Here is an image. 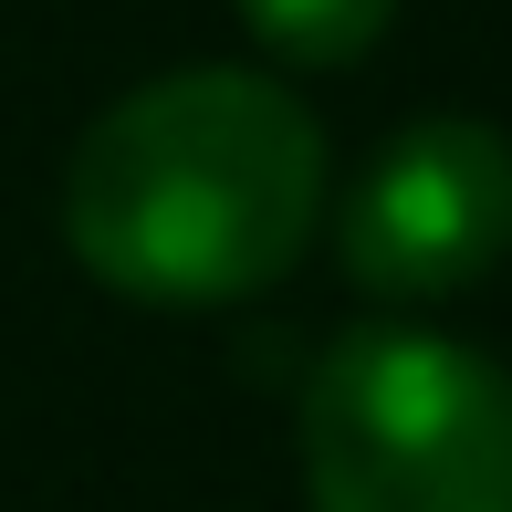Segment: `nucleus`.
<instances>
[{"label": "nucleus", "instance_id": "nucleus-3", "mask_svg": "<svg viewBox=\"0 0 512 512\" xmlns=\"http://www.w3.org/2000/svg\"><path fill=\"white\" fill-rule=\"evenodd\" d=\"M345 272L387 304L471 293L512 251V136L481 115H418L366 157L356 199L335 220Z\"/></svg>", "mask_w": 512, "mask_h": 512}, {"label": "nucleus", "instance_id": "nucleus-4", "mask_svg": "<svg viewBox=\"0 0 512 512\" xmlns=\"http://www.w3.org/2000/svg\"><path fill=\"white\" fill-rule=\"evenodd\" d=\"M398 0H241V21L272 42L283 63H356L387 32Z\"/></svg>", "mask_w": 512, "mask_h": 512}, {"label": "nucleus", "instance_id": "nucleus-2", "mask_svg": "<svg viewBox=\"0 0 512 512\" xmlns=\"http://www.w3.org/2000/svg\"><path fill=\"white\" fill-rule=\"evenodd\" d=\"M314 512H512V377L450 335H345L304 387Z\"/></svg>", "mask_w": 512, "mask_h": 512}, {"label": "nucleus", "instance_id": "nucleus-1", "mask_svg": "<svg viewBox=\"0 0 512 512\" xmlns=\"http://www.w3.org/2000/svg\"><path fill=\"white\" fill-rule=\"evenodd\" d=\"M324 209V136L272 74H157L105 105L63 178V230L95 283L136 304H241Z\"/></svg>", "mask_w": 512, "mask_h": 512}]
</instances>
